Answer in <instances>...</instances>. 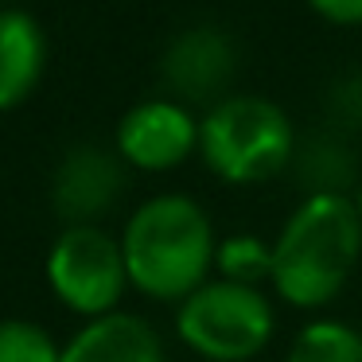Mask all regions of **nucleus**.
<instances>
[{"label": "nucleus", "instance_id": "423d86ee", "mask_svg": "<svg viewBox=\"0 0 362 362\" xmlns=\"http://www.w3.org/2000/svg\"><path fill=\"white\" fill-rule=\"evenodd\" d=\"M199 148V121L180 102L152 98L121 117L117 125V152L125 164L141 172H168L183 164Z\"/></svg>", "mask_w": 362, "mask_h": 362}, {"label": "nucleus", "instance_id": "39448f33", "mask_svg": "<svg viewBox=\"0 0 362 362\" xmlns=\"http://www.w3.org/2000/svg\"><path fill=\"white\" fill-rule=\"evenodd\" d=\"M47 284L71 312L110 315L117 312L129 281L121 238H110L98 226H66L47 250Z\"/></svg>", "mask_w": 362, "mask_h": 362}, {"label": "nucleus", "instance_id": "9d476101", "mask_svg": "<svg viewBox=\"0 0 362 362\" xmlns=\"http://www.w3.org/2000/svg\"><path fill=\"white\" fill-rule=\"evenodd\" d=\"M43 63H47V40L40 24L20 8H0V113L32 94Z\"/></svg>", "mask_w": 362, "mask_h": 362}, {"label": "nucleus", "instance_id": "0eeeda50", "mask_svg": "<svg viewBox=\"0 0 362 362\" xmlns=\"http://www.w3.org/2000/svg\"><path fill=\"white\" fill-rule=\"evenodd\" d=\"M234 74V47L214 28H191L168 47L164 55V78L175 94L187 102H206L214 98L226 78Z\"/></svg>", "mask_w": 362, "mask_h": 362}, {"label": "nucleus", "instance_id": "9b49d317", "mask_svg": "<svg viewBox=\"0 0 362 362\" xmlns=\"http://www.w3.org/2000/svg\"><path fill=\"white\" fill-rule=\"evenodd\" d=\"M288 362H362V335L339 320L308 323L292 343Z\"/></svg>", "mask_w": 362, "mask_h": 362}, {"label": "nucleus", "instance_id": "1a4fd4ad", "mask_svg": "<svg viewBox=\"0 0 362 362\" xmlns=\"http://www.w3.org/2000/svg\"><path fill=\"white\" fill-rule=\"evenodd\" d=\"M117 191H121L117 164L110 156H102L98 148H78L59 168L55 203L59 214L71 218V226H90V218L102 214L117 199Z\"/></svg>", "mask_w": 362, "mask_h": 362}, {"label": "nucleus", "instance_id": "f8f14e48", "mask_svg": "<svg viewBox=\"0 0 362 362\" xmlns=\"http://www.w3.org/2000/svg\"><path fill=\"white\" fill-rule=\"evenodd\" d=\"M63 346L32 320H0V362H59Z\"/></svg>", "mask_w": 362, "mask_h": 362}, {"label": "nucleus", "instance_id": "2eb2a0df", "mask_svg": "<svg viewBox=\"0 0 362 362\" xmlns=\"http://www.w3.org/2000/svg\"><path fill=\"white\" fill-rule=\"evenodd\" d=\"M354 206H358V218H362V191H358V199H354Z\"/></svg>", "mask_w": 362, "mask_h": 362}, {"label": "nucleus", "instance_id": "6e6552de", "mask_svg": "<svg viewBox=\"0 0 362 362\" xmlns=\"http://www.w3.org/2000/svg\"><path fill=\"white\" fill-rule=\"evenodd\" d=\"M59 362H164V346L144 320L129 312H110L90 320L63 346Z\"/></svg>", "mask_w": 362, "mask_h": 362}, {"label": "nucleus", "instance_id": "f257e3e1", "mask_svg": "<svg viewBox=\"0 0 362 362\" xmlns=\"http://www.w3.org/2000/svg\"><path fill=\"white\" fill-rule=\"evenodd\" d=\"M362 253L354 199L315 191L292 211L273 242V288L292 308H323L343 292Z\"/></svg>", "mask_w": 362, "mask_h": 362}, {"label": "nucleus", "instance_id": "ddd939ff", "mask_svg": "<svg viewBox=\"0 0 362 362\" xmlns=\"http://www.w3.org/2000/svg\"><path fill=\"white\" fill-rule=\"evenodd\" d=\"M218 269L226 273V281L253 284L261 276H273V245H261V238L238 234L230 242L218 245Z\"/></svg>", "mask_w": 362, "mask_h": 362}, {"label": "nucleus", "instance_id": "f03ea898", "mask_svg": "<svg viewBox=\"0 0 362 362\" xmlns=\"http://www.w3.org/2000/svg\"><path fill=\"white\" fill-rule=\"evenodd\" d=\"M129 281L148 300H183L206 284L218 245L211 218L187 195H156L129 218L121 234Z\"/></svg>", "mask_w": 362, "mask_h": 362}, {"label": "nucleus", "instance_id": "20e7f679", "mask_svg": "<svg viewBox=\"0 0 362 362\" xmlns=\"http://www.w3.org/2000/svg\"><path fill=\"white\" fill-rule=\"evenodd\" d=\"M175 331L206 362H245L273 335V308L253 284L222 276L183 300Z\"/></svg>", "mask_w": 362, "mask_h": 362}, {"label": "nucleus", "instance_id": "7ed1b4c3", "mask_svg": "<svg viewBox=\"0 0 362 362\" xmlns=\"http://www.w3.org/2000/svg\"><path fill=\"white\" fill-rule=\"evenodd\" d=\"M203 164L226 183H261L292 156V125L281 105L253 94L218 102L199 125Z\"/></svg>", "mask_w": 362, "mask_h": 362}, {"label": "nucleus", "instance_id": "4468645a", "mask_svg": "<svg viewBox=\"0 0 362 362\" xmlns=\"http://www.w3.org/2000/svg\"><path fill=\"white\" fill-rule=\"evenodd\" d=\"M315 16L339 28H358L362 24V0H308Z\"/></svg>", "mask_w": 362, "mask_h": 362}]
</instances>
